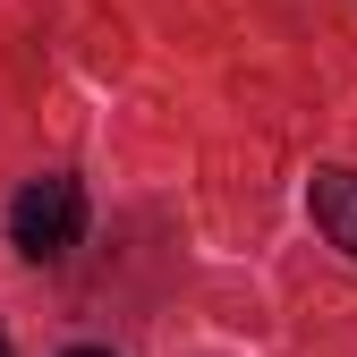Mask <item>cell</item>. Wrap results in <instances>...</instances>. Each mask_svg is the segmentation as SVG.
<instances>
[{"mask_svg":"<svg viewBox=\"0 0 357 357\" xmlns=\"http://www.w3.org/2000/svg\"><path fill=\"white\" fill-rule=\"evenodd\" d=\"M77 230H85V188H77V178L43 170V178H26V188L9 196V247H17L26 264L68 255V247H77Z\"/></svg>","mask_w":357,"mask_h":357,"instance_id":"6da1fadb","label":"cell"},{"mask_svg":"<svg viewBox=\"0 0 357 357\" xmlns=\"http://www.w3.org/2000/svg\"><path fill=\"white\" fill-rule=\"evenodd\" d=\"M306 204H315V230L340 255H357V170H315L306 178Z\"/></svg>","mask_w":357,"mask_h":357,"instance_id":"7a4b0ae2","label":"cell"},{"mask_svg":"<svg viewBox=\"0 0 357 357\" xmlns=\"http://www.w3.org/2000/svg\"><path fill=\"white\" fill-rule=\"evenodd\" d=\"M68 357H111V349H68Z\"/></svg>","mask_w":357,"mask_h":357,"instance_id":"3957f363","label":"cell"},{"mask_svg":"<svg viewBox=\"0 0 357 357\" xmlns=\"http://www.w3.org/2000/svg\"><path fill=\"white\" fill-rule=\"evenodd\" d=\"M0 357H9V340H0Z\"/></svg>","mask_w":357,"mask_h":357,"instance_id":"277c9868","label":"cell"}]
</instances>
